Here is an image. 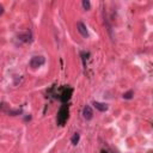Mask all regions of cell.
Returning a JSON list of instances; mask_svg holds the SVG:
<instances>
[{"instance_id":"4","label":"cell","mask_w":153,"mask_h":153,"mask_svg":"<svg viewBox=\"0 0 153 153\" xmlns=\"http://www.w3.org/2000/svg\"><path fill=\"white\" fill-rule=\"evenodd\" d=\"M93 106H94L97 110L102 111V112L108 110V104H105V103H100V102H93Z\"/></svg>"},{"instance_id":"5","label":"cell","mask_w":153,"mask_h":153,"mask_svg":"<svg viewBox=\"0 0 153 153\" xmlns=\"http://www.w3.org/2000/svg\"><path fill=\"white\" fill-rule=\"evenodd\" d=\"M79 137H80L79 133H74V135H73V136H72V139H71V142H72L73 145H76V143H78V141H79Z\"/></svg>"},{"instance_id":"1","label":"cell","mask_w":153,"mask_h":153,"mask_svg":"<svg viewBox=\"0 0 153 153\" xmlns=\"http://www.w3.org/2000/svg\"><path fill=\"white\" fill-rule=\"evenodd\" d=\"M44 62H45V59L43 56H41V55L39 56H33L30 61V66L32 68H37V67H41Z\"/></svg>"},{"instance_id":"3","label":"cell","mask_w":153,"mask_h":153,"mask_svg":"<svg viewBox=\"0 0 153 153\" xmlns=\"http://www.w3.org/2000/svg\"><path fill=\"white\" fill-rule=\"evenodd\" d=\"M82 117L86 120V121H90L92 117H93V111L91 109L90 105H85L84 110H82Z\"/></svg>"},{"instance_id":"7","label":"cell","mask_w":153,"mask_h":153,"mask_svg":"<svg viewBox=\"0 0 153 153\" xmlns=\"http://www.w3.org/2000/svg\"><path fill=\"white\" fill-rule=\"evenodd\" d=\"M131 96H133V91H129V92H127V93L123 94V98H124V99H130Z\"/></svg>"},{"instance_id":"2","label":"cell","mask_w":153,"mask_h":153,"mask_svg":"<svg viewBox=\"0 0 153 153\" xmlns=\"http://www.w3.org/2000/svg\"><path fill=\"white\" fill-rule=\"evenodd\" d=\"M76 29H78L79 33H80L82 37H85V38H87V37H88V32H87L86 25H85L84 23H81V22H78V24H76Z\"/></svg>"},{"instance_id":"6","label":"cell","mask_w":153,"mask_h":153,"mask_svg":"<svg viewBox=\"0 0 153 153\" xmlns=\"http://www.w3.org/2000/svg\"><path fill=\"white\" fill-rule=\"evenodd\" d=\"M82 7H84L86 11H88V10L91 8V4H90V1H88V0H84V1H82Z\"/></svg>"}]
</instances>
